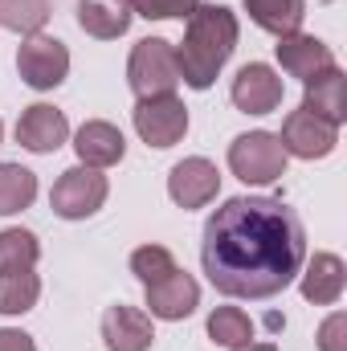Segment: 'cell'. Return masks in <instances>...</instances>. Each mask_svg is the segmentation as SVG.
Instances as JSON below:
<instances>
[{
  "label": "cell",
  "instance_id": "19",
  "mask_svg": "<svg viewBox=\"0 0 347 351\" xmlns=\"http://www.w3.org/2000/svg\"><path fill=\"white\" fill-rule=\"evenodd\" d=\"M241 4L254 16V25L265 29V33H274V37L298 33L302 16H307V0H241Z\"/></svg>",
  "mask_w": 347,
  "mask_h": 351
},
{
  "label": "cell",
  "instance_id": "5",
  "mask_svg": "<svg viewBox=\"0 0 347 351\" xmlns=\"http://www.w3.org/2000/svg\"><path fill=\"white\" fill-rule=\"evenodd\" d=\"M49 204H53V213L66 217V221L94 217V213L106 204V176L98 172V168H86V164L62 172V180H58L53 192H49Z\"/></svg>",
  "mask_w": 347,
  "mask_h": 351
},
{
  "label": "cell",
  "instance_id": "25",
  "mask_svg": "<svg viewBox=\"0 0 347 351\" xmlns=\"http://www.w3.org/2000/svg\"><path fill=\"white\" fill-rule=\"evenodd\" d=\"M172 269H176V258L164 250V245H143V250H135V254H131V274H135L143 286H152V282L168 278Z\"/></svg>",
  "mask_w": 347,
  "mask_h": 351
},
{
  "label": "cell",
  "instance_id": "26",
  "mask_svg": "<svg viewBox=\"0 0 347 351\" xmlns=\"http://www.w3.org/2000/svg\"><path fill=\"white\" fill-rule=\"evenodd\" d=\"M131 4L147 21H188L200 0H131Z\"/></svg>",
  "mask_w": 347,
  "mask_h": 351
},
{
  "label": "cell",
  "instance_id": "4",
  "mask_svg": "<svg viewBox=\"0 0 347 351\" xmlns=\"http://www.w3.org/2000/svg\"><path fill=\"white\" fill-rule=\"evenodd\" d=\"M286 160L290 156L282 152L278 135L270 131H250L229 143V168L246 184H274L278 176H286Z\"/></svg>",
  "mask_w": 347,
  "mask_h": 351
},
{
  "label": "cell",
  "instance_id": "28",
  "mask_svg": "<svg viewBox=\"0 0 347 351\" xmlns=\"http://www.w3.org/2000/svg\"><path fill=\"white\" fill-rule=\"evenodd\" d=\"M0 351H37V348H33V339H29L25 331L4 327V331H0Z\"/></svg>",
  "mask_w": 347,
  "mask_h": 351
},
{
  "label": "cell",
  "instance_id": "21",
  "mask_svg": "<svg viewBox=\"0 0 347 351\" xmlns=\"http://www.w3.org/2000/svg\"><path fill=\"white\" fill-rule=\"evenodd\" d=\"M37 298H41V282L33 269L0 274V315H25L37 306Z\"/></svg>",
  "mask_w": 347,
  "mask_h": 351
},
{
  "label": "cell",
  "instance_id": "15",
  "mask_svg": "<svg viewBox=\"0 0 347 351\" xmlns=\"http://www.w3.org/2000/svg\"><path fill=\"white\" fill-rule=\"evenodd\" d=\"M74 152H78V160H82L86 168H110V164L123 160L127 139H123L119 127L94 119V123H82V127H78V135H74Z\"/></svg>",
  "mask_w": 347,
  "mask_h": 351
},
{
  "label": "cell",
  "instance_id": "2",
  "mask_svg": "<svg viewBox=\"0 0 347 351\" xmlns=\"http://www.w3.org/2000/svg\"><path fill=\"white\" fill-rule=\"evenodd\" d=\"M233 49H237V16L225 4H196L184 41L176 49L180 82H188L192 90H208Z\"/></svg>",
  "mask_w": 347,
  "mask_h": 351
},
{
  "label": "cell",
  "instance_id": "16",
  "mask_svg": "<svg viewBox=\"0 0 347 351\" xmlns=\"http://www.w3.org/2000/svg\"><path fill=\"white\" fill-rule=\"evenodd\" d=\"M302 106H307L311 114L335 123V127L344 123L347 119V90H344V74H339V66H331V70H323V74H315V78L307 82V98H302Z\"/></svg>",
  "mask_w": 347,
  "mask_h": 351
},
{
  "label": "cell",
  "instance_id": "23",
  "mask_svg": "<svg viewBox=\"0 0 347 351\" xmlns=\"http://www.w3.org/2000/svg\"><path fill=\"white\" fill-rule=\"evenodd\" d=\"M41 258V245L29 229H4L0 233V274H16V269H33Z\"/></svg>",
  "mask_w": 347,
  "mask_h": 351
},
{
  "label": "cell",
  "instance_id": "20",
  "mask_svg": "<svg viewBox=\"0 0 347 351\" xmlns=\"http://www.w3.org/2000/svg\"><path fill=\"white\" fill-rule=\"evenodd\" d=\"M37 196V176L21 164H0V217L29 208Z\"/></svg>",
  "mask_w": 347,
  "mask_h": 351
},
{
  "label": "cell",
  "instance_id": "30",
  "mask_svg": "<svg viewBox=\"0 0 347 351\" xmlns=\"http://www.w3.org/2000/svg\"><path fill=\"white\" fill-rule=\"evenodd\" d=\"M119 4H131V0H119Z\"/></svg>",
  "mask_w": 347,
  "mask_h": 351
},
{
  "label": "cell",
  "instance_id": "7",
  "mask_svg": "<svg viewBox=\"0 0 347 351\" xmlns=\"http://www.w3.org/2000/svg\"><path fill=\"white\" fill-rule=\"evenodd\" d=\"M135 131L147 147H172L188 131V106L176 94H156V98H139L135 106Z\"/></svg>",
  "mask_w": 347,
  "mask_h": 351
},
{
  "label": "cell",
  "instance_id": "22",
  "mask_svg": "<svg viewBox=\"0 0 347 351\" xmlns=\"http://www.w3.org/2000/svg\"><path fill=\"white\" fill-rule=\"evenodd\" d=\"M208 339L221 343V348H241V343H254V323L246 311L237 306H217L208 315Z\"/></svg>",
  "mask_w": 347,
  "mask_h": 351
},
{
  "label": "cell",
  "instance_id": "11",
  "mask_svg": "<svg viewBox=\"0 0 347 351\" xmlns=\"http://www.w3.org/2000/svg\"><path fill=\"white\" fill-rule=\"evenodd\" d=\"M66 135H70L66 114H62L58 106H45V102L29 106V110L21 114V123H16V143L29 147V152H37V156L58 152V147L66 143Z\"/></svg>",
  "mask_w": 347,
  "mask_h": 351
},
{
  "label": "cell",
  "instance_id": "14",
  "mask_svg": "<svg viewBox=\"0 0 347 351\" xmlns=\"http://www.w3.org/2000/svg\"><path fill=\"white\" fill-rule=\"evenodd\" d=\"M152 339H156L152 315H143L135 306H110L102 315V343L110 351H147Z\"/></svg>",
  "mask_w": 347,
  "mask_h": 351
},
{
  "label": "cell",
  "instance_id": "29",
  "mask_svg": "<svg viewBox=\"0 0 347 351\" xmlns=\"http://www.w3.org/2000/svg\"><path fill=\"white\" fill-rule=\"evenodd\" d=\"M233 351H278L274 343H241V348H233Z\"/></svg>",
  "mask_w": 347,
  "mask_h": 351
},
{
  "label": "cell",
  "instance_id": "6",
  "mask_svg": "<svg viewBox=\"0 0 347 351\" xmlns=\"http://www.w3.org/2000/svg\"><path fill=\"white\" fill-rule=\"evenodd\" d=\"M16 70H21L25 86L53 90V86H62L66 74H70V49H66L58 37L33 33V37H25L21 53H16Z\"/></svg>",
  "mask_w": 347,
  "mask_h": 351
},
{
  "label": "cell",
  "instance_id": "27",
  "mask_svg": "<svg viewBox=\"0 0 347 351\" xmlns=\"http://www.w3.org/2000/svg\"><path fill=\"white\" fill-rule=\"evenodd\" d=\"M319 351H347V315L344 311H335L319 327Z\"/></svg>",
  "mask_w": 347,
  "mask_h": 351
},
{
  "label": "cell",
  "instance_id": "31",
  "mask_svg": "<svg viewBox=\"0 0 347 351\" xmlns=\"http://www.w3.org/2000/svg\"><path fill=\"white\" fill-rule=\"evenodd\" d=\"M0 135H4V127H0Z\"/></svg>",
  "mask_w": 347,
  "mask_h": 351
},
{
  "label": "cell",
  "instance_id": "8",
  "mask_svg": "<svg viewBox=\"0 0 347 351\" xmlns=\"http://www.w3.org/2000/svg\"><path fill=\"white\" fill-rule=\"evenodd\" d=\"M278 143H282L286 156H298V160H323V156L335 152V143H339V127L327 123V119H319V114H311L307 106H298V110L286 114Z\"/></svg>",
  "mask_w": 347,
  "mask_h": 351
},
{
  "label": "cell",
  "instance_id": "9",
  "mask_svg": "<svg viewBox=\"0 0 347 351\" xmlns=\"http://www.w3.org/2000/svg\"><path fill=\"white\" fill-rule=\"evenodd\" d=\"M229 94H233L237 110H246V114H270V110L282 106V78L270 66L254 62V66H241L237 70Z\"/></svg>",
  "mask_w": 347,
  "mask_h": 351
},
{
  "label": "cell",
  "instance_id": "3",
  "mask_svg": "<svg viewBox=\"0 0 347 351\" xmlns=\"http://www.w3.org/2000/svg\"><path fill=\"white\" fill-rule=\"evenodd\" d=\"M127 82L139 98H156V94H176L180 86V70H176V49L164 37H143L131 49L127 62Z\"/></svg>",
  "mask_w": 347,
  "mask_h": 351
},
{
  "label": "cell",
  "instance_id": "1",
  "mask_svg": "<svg viewBox=\"0 0 347 351\" xmlns=\"http://www.w3.org/2000/svg\"><path fill=\"white\" fill-rule=\"evenodd\" d=\"M200 262L221 294L261 302L298 278L307 262V229L278 196H233L208 217Z\"/></svg>",
  "mask_w": 347,
  "mask_h": 351
},
{
  "label": "cell",
  "instance_id": "18",
  "mask_svg": "<svg viewBox=\"0 0 347 351\" xmlns=\"http://www.w3.org/2000/svg\"><path fill=\"white\" fill-rule=\"evenodd\" d=\"M78 25L98 41H115L131 29V12L119 0H78Z\"/></svg>",
  "mask_w": 347,
  "mask_h": 351
},
{
  "label": "cell",
  "instance_id": "24",
  "mask_svg": "<svg viewBox=\"0 0 347 351\" xmlns=\"http://www.w3.org/2000/svg\"><path fill=\"white\" fill-rule=\"evenodd\" d=\"M49 21V0H0V29L33 37Z\"/></svg>",
  "mask_w": 347,
  "mask_h": 351
},
{
  "label": "cell",
  "instance_id": "17",
  "mask_svg": "<svg viewBox=\"0 0 347 351\" xmlns=\"http://www.w3.org/2000/svg\"><path fill=\"white\" fill-rule=\"evenodd\" d=\"M344 274L347 269L335 254H315V262L307 265V274H302V298L315 302V306L339 302V294H344Z\"/></svg>",
  "mask_w": 347,
  "mask_h": 351
},
{
  "label": "cell",
  "instance_id": "12",
  "mask_svg": "<svg viewBox=\"0 0 347 351\" xmlns=\"http://www.w3.org/2000/svg\"><path fill=\"white\" fill-rule=\"evenodd\" d=\"M217 188H221V176H217V168L208 160H200V156L176 164L172 176H168V196H172L180 208H204L217 196Z\"/></svg>",
  "mask_w": 347,
  "mask_h": 351
},
{
  "label": "cell",
  "instance_id": "13",
  "mask_svg": "<svg viewBox=\"0 0 347 351\" xmlns=\"http://www.w3.org/2000/svg\"><path fill=\"white\" fill-rule=\"evenodd\" d=\"M147 306L156 319H188L196 306H200V286L184 274V269H172L168 278L152 282L147 286Z\"/></svg>",
  "mask_w": 347,
  "mask_h": 351
},
{
  "label": "cell",
  "instance_id": "10",
  "mask_svg": "<svg viewBox=\"0 0 347 351\" xmlns=\"http://www.w3.org/2000/svg\"><path fill=\"white\" fill-rule=\"evenodd\" d=\"M278 62H282V70L286 74H294V78H302V82H311L315 74H323V70H331L335 66V53H331V45H323L319 37H311V33H286V37H278Z\"/></svg>",
  "mask_w": 347,
  "mask_h": 351
}]
</instances>
